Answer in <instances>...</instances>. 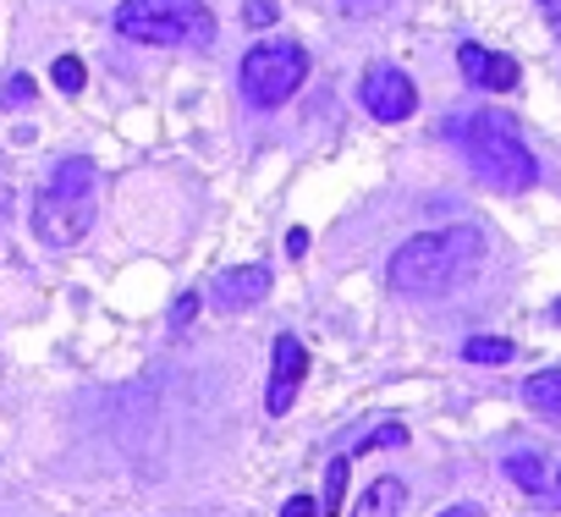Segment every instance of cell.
Masks as SVG:
<instances>
[{"label": "cell", "mask_w": 561, "mask_h": 517, "mask_svg": "<svg viewBox=\"0 0 561 517\" xmlns=\"http://www.w3.org/2000/svg\"><path fill=\"white\" fill-rule=\"evenodd\" d=\"M50 78H56V89H61V94H78L89 72H83V61H78V56H61V61L50 67Z\"/></svg>", "instance_id": "cell-15"}, {"label": "cell", "mask_w": 561, "mask_h": 517, "mask_svg": "<svg viewBox=\"0 0 561 517\" xmlns=\"http://www.w3.org/2000/svg\"><path fill=\"white\" fill-rule=\"evenodd\" d=\"M556 484H561V479H556Z\"/></svg>", "instance_id": "cell-24"}, {"label": "cell", "mask_w": 561, "mask_h": 517, "mask_svg": "<svg viewBox=\"0 0 561 517\" xmlns=\"http://www.w3.org/2000/svg\"><path fill=\"white\" fill-rule=\"evenodd\" d=\"M0 100H7V105H28V100H34V78H23V72H18V78H7Z\"/></svg>", "instance_id": "cell-16"}, {"label": "cell", "mask_w": 561, "mask_h": 517, "mask_svg": "<svg viewBox=\"0 0 561 517\" xmlns=\"http://www.w3.org/2000/svg\"><path fill=\"white\" fill-rule=\"evenodd\" d=\"M280 517H320V506H314V495H293L280 506Z\"/></svg>", "instance_id": "cell-18"}, {"label": "cell", "mask_w": 561, "mask_h": 517, "mask_svg": "<svg viewBox=\"0 0 561 517\" xmlns=\"http://www.w3.org/2000/svg\"><path fill=\"white\" fill-rule=\"evenodd\" d=\"M242 94H248V105H259V111H275V105H287L298 89H304V78H309V56H304V45H293V39H264V45H253L248 56H242Z\"/></svg>", "instance_id": "cell-5"}, {"label": "cell", "mask_w": 561, "mask_h": 517, "mask_svg": "<svg viewBox=\"0 0 561 517\" xmlns=\"http://www.w3.org/2000/svg\"><path fill=\"white\" fill-rule=\"evenodd\" d=\"M347 473H353V457H336L325 468V517H342V501H347Z\"/></svg>", "instance_id": "cell-14"}, {"label": "cell", "mask_w": 561, "mask_h": 517, "mask_svg": "<svg viewBox=\"0 0 561 517\" xmlns=\"http://www.w3.org/2000/svg\"><path fill=\"white\" fill-rule=\"evenodd\" d=\"M209 298H215V309H253V303H264L270 298V271L264 265H237V271H220L215 276V287H209Z\"/></svg>", "instance_id": "cell-9"}, {"label": "cell", "mask_w": 561, "mask_h": 517, "mask_svg": "<svg viewBox=\"0 0 561 517\" xmlns=\"http://www.w3.org/2000/svg\"><path fill=\"white\" fill-rule=\"evenodd\" d=\"M462 358H468V364H490V369H501V364L517 358V342H506V336H473V342H462Z\"/></svg>", "instance_id": "cell-12"}, {"label": "cell", "mask_w": 561, "mask_h": 517, "mask_svg": "<svg viewBox=\"0 0 561 517\" xmlns=\"http://www.w3.org/2000/svg\"><path fill=\"white\" fill-rule=\"evenodd\" d=\"M116 34L138 45H171V50H198L215 39V12L204 0H122L116 7Z\"/></svg>", "instance_id": "cell-4"}, {"label": "cell", "mask_w": 561, "mask_h": 517, "mask_svg": "<svg viewBox=\"0 0 561 517\" xmlns=\"http://www.w3.org/2000/svg\"><path fill=\"white\" fill-rule=\"evenodd\" d=\"M94 226V165L89 160H61L34 198V237L45 248H78Z\"/></svg>", "instance_id": "cell-3"}, {"label": "cell", "mask_w": 561, "mask_h": 517, "mask_svg": "<svg viewBox=\"0 0 561 517\" xmlns=\"http://www.w3.org/2000/svg\"><path fill=\"white\" fill-rule=\"evenodd\" d=\"M402 506H408V484H402L397 473H386V479H375V484L353 501L347 517H402Z\"/></svg>", "instance_id": "cell-10"}, {"label": "cell", "mask_w": 561, "mask_h": 517, "mask_svg": "<svg viewBox=\"0 0 561 517\" xmlns=\"http://www.w3.org/2000/svg\"><path fill=\"white\" fill-rule=\"evenodd\" d=\"M479 253H484V237L473 226H446V231H419L408 237L397 253H391V292L402 298H440L451 292L473 265H479Z\"/></svg>", "instance_id": "cell-1"}, {"label": "cell", "mask_w": 561, "mask_h": 517, "mask_svg": "<svg viewBox=\"0 0 561 517\" xmlns=\"http://www.w3.org/2000/svg\"><path fill=\"white\" fill-rule=\"evenodd\" d=\"M534 7L545 12V23L556 28V39H561V0H534Z\"/></svg>", "instance_id": "cell-21"}, {"label": "cell", "mask_w": 561, "mask_h": 517, "mask_svg": "<svg viewBox=\"0 0 561 517\" xmlns=\"http://www.w3.org/2000/svg\"><path fill=\"white\" fill-rule=\"evenodd\" d=\"M304 375H309V353L293 331H280L275 336V364H270V391H264V407L280 418V413H293L298 391H304Z\"/></svg>", "instance_id": "cell-7"}, {"label": "cell", "mask_w": 561, "mask_h": 517, "mask_svg": "<svg viewBox=\"0 0 561 517\" xmlns=\"http://www.w3.org/2000/svg\"><path fill=\"white\" fill-rule=\"evenodd\" d=\"M193 309H198V298H193V292H187V298H182V303H176V325H187V320H193Z\"/></svg>", "instance_id": "cell-23"}, {"label": "cell", "mask_w": 561, "mask_h": 517, "mask_svg": "<svg viewBox=\"0 0 561 517\" xmlns=\"http://www.w3.org/2000/svg\"><path fill=\"white\" fill-rule=\"evenodd\" d=\"M523 402L545 418H561V369H539L523 380Z\"/></svg>", "instance_id": "cell-11"}, {"label": "cell", "mask_w": 561, "mask_h": 517, "mask_svg": "<svg viewBox=\"0 0 561 517\" xmlns=\"http://www.w3.org/2000/svg\"><path fill=\"white\" fill-rule=\"evenodd\" d=\"M358 100L375 122H408L419 111V89L402 67H369L364 83H358Z\"/></svg>", "instance_id": "cell-6"}, {"label": "cell", "mask_w": 561, "mask_h": 517, "mask_svg": "<svg viewBox=\"0 0 561 517\" xmlns=\"http://www.w3.org/2000/svg\"><path fill=\"white\" fill-rule=\"evenodd\" d=\"M242 18H248V28H270L275 23V0H248Z\"/></svg>", "instance_id": "cell-17"}, {"label": "cell", "mask_w": 561, "mask_h": 517, "mask_svg": "<svg viewBox=\"0 0 561 517\" xmlns=\"http://www.w3.org/2000/svg\"><path fill=\"white\" fill-rule=\"evenodd\" d=\"M440 517H484V506H473V501H462V506H446Z\"/></svg>", "instance_id": "cell-22"}, {"label": "cell", "mask_w": 561, "mask_h": 517, "mask_svg": "<svg viewBox=\"0 0 561 517\" xmlns=\"http://www.w3.org/2000/svg\"><path fill=\"white\" fill-rule=\"evenodd\" d=\"M287 253H293V258H304V253H309V231H304V226H293V231H287Z\"/></svg>", "instance_id": "cell-20"}, {"label": "cell", "mask_w": 561, "mask_h": 517, "mask_svg": "<svg viewBox=\"0 0 561 517\" xmlns=\"http://www.w3.org/2000/svg\"><path fill=\"white\" fill-rule=\"evenodd\" d=\"M451 138L462 143L473 176L495 193H528L539 182V160L528 154V143L517 138V127L495 111H479V116H462L451 122Z\"/></svg>", "instance_id": "cell-2"}, {"label": "cell", "mask_w": 561, "mask_h": 517, "mask_svg": "<svg viewBox=\"0 0 561 517\" xmlns=\"http://www.w3.org/2000/svg\"><path fill=\"white\" fill-rule=\"evenodd\" d=\"M380 7H386V0H342V12H347V18H375Z\"/></svg>", "instance_id": "cell-19"}, {"label": "cell", "mask_w": 561, "mask_h": 517, "mask_svg": "<svg viewBox=\"0 0 561 517\" xmlns=\"http://www.w3.org/2000/svg\"><path fill=\"white\" fill-rule=\"evenodd\" d=\"M501 473H506L517 490H545V479H550V473H545V462H539L534 451H512V457L501 462Z\"/></svg>", "instance_id": "cell-13"}, {"label": "cell", "mask_w": 561, "mask_h": 517, "mask_svg": "<svg viewBox=\"0 0 561 517\" xmlns=\"http://www.w3.org/2000/svg\"><path fill=\"white\" fill-rule=\"evenodd\" d=\"M457 67L473 89H490V94H506L517 89V61L501 56V50H484V45H457Z\"/></svg>", "instance_id": "cell-8"}]
</instances>
